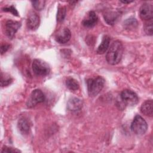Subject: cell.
I'll use <instances>...</instances> for the list:
<instances>
[{"mask_svg":"<svg viewBox=\"0 0 153 153\" xmlns=\"http://www.w3.org/2000/svg\"><path fill=\"white\" fill-rule=\"evenodd\" d=\"M123 54V46L121 42L118 40L112 42L106 53V61L111 65H115L121 61Z\"/></svg>","mask_w":153,"mask_h":153,"instance_id":"obj_1","label":"cell"},{"mask_svg":"<svg viewBox=\"0 0 153 153\" xmlns=\"http://www.w3.org/2000/svg\"><path fill=\"white\" fill-rule=\"evenodd\" d=\"M105 84V79L100 76L89 78L87 81L88 94L93 97L98 94L102 90Z\"/></svg>","mask_w":153,"mask_h":153,"instance_id":"obj_2","label":"cell"},{"mask_svg":"<svg viewBox=\"0 0 153 153\" xmlns=\"http://www.w3.org/2000/svg\"><path fill=\"white\" fill-rule=\"evenodd\" d=\"M148 128V124L146 121L139 115H136L131 124V129L132 131L136 134H144Z\"/></svg>","mask_w":153,"mask_h":153,"instance_id":"obj_3","label":"cell"},{"mask_svg":"<svg viewBox=\"0 0 153 153\" xmlns=\"http://www.w3.org/2000/svg\"><path fill=\"white\" fill-rule=\"evenodd\" d=\"M32 66L34 74L38 76H46L50 72L49 65L41 59H36L33 60Z\"/></svg>","mask_w":153,"mask_h":153,"instance_id":"obj_4","label":"cell"},{"mask_svg":"<svg viewBox=\"0 0 153 153\" xmlns=\"http://www.w3.org/2000/svg\"><path fill=\"white\" fill-rule=\"evenodd\" d=\"M122 103L127 106H133L137 103L139 98L137 94L130 90H124L120 94Z\"/></svg>","mask_w":153,"mask_h":153,"instance_id":"obj_5","label":"cell"},{"mask_svg":"<svg viewBox=\"0 0 153 153\" xmlns=\"http://www.w3.org/2000/svg\"><path fill=\"white\" fill-rule=\"evenodd\" d=\"M45 100V95L44 93L39 89H35L33 90L29 98L27 106L29 108L35 106L36 104L42 103Z\"/></svg>","mask_w":153,"mask_h":153,"instance_id":"obj_6","label":"cell"},{"mask_svg":"<svg viewBox=\"0 0 153 153\" xmlns=\"http://www.w3.org/2000/svg\"><path fill=\"white\" fill-rule=\"evenodd\" d=\"M140 18L145 21L152 20L153 18V7L149 3L143 4L139 9Z\"/></svg>","mask_w":153,"mask_h":153,"instance_id":"obj_7","label":"cell"},{"mask_svg":"<svg viewBox=\"0 0 153 153\" xmlns=\"http://www.w3.org/2000/svg\"><path fill=\"white\" fill-rule=\"evenodd\" d=\"M21 26V23L13 20H7L5 25V32L6 35L10 39H13L15 33Z\"/></svg>","mask_w":153,"mask_h":153,"instance_id":"obj_8","label":"cell"},{"mask_svg":"<svg viewBox=\"0 0 153 153\" xmlns=\"http://www.w3.org/2000/svg\"><path fill=\"white\" fill-rule=\"evenodd\" d=\"M39 16L35 12H30L28 14L26 25L27 27L30 30H36L39 26Z\"/></svg>","mask_w":153,"mask_h":153,"instance_id":"obj_9","label":"cell"},{"mask_svg":"<svg viewBox=\"0 0 153 153\" xmlns=\"http://www.w3.org/2000/svg\"><path fill=\"white\" fill-rule=\"evenodd\" d=\"M71 37V33L68 27L59 30L55 36V40L59 44H65L68 42Z\"/></svg>","mask_w":153,"mask_h":153,"instance_id":"obj_10","label":"cell"},{"mask_svg":"<svg viewBox=\"0 0 153 153\" xmlns=\"http://www.w3.org/2000/svg\"><path fill=\"white\" fill-rule=\"evenodd\" d=\"M97 20L98 18L96 14L94 11H91L88 13L86 18L82 20V24L84 27L90 28L94 27L96 25Z\"/></svg>","mask_w":153,"mask_h":153,"instance_id":"obj_11","label":"cell"},{"mask_svg":"<svg viewBox=\"0 0 153 153\" xmlns=\"http://www.w3.org/2000/svg\"><path fill=\"white\" fill-rule=\"evenodd\" d=\"M82 106V102L79 98L72 97H71L67 103V108L72 111H76L79 110Z\"/></svg>","mask_w":153,"mask_h":153,"instance_id":"obj_12","label":"cell"},{"mask_svg":"<svg viewBox=\"0 0 153 153\" xmlns=\"http://www.w3.org/2000/svg\"><path fill=\"white\" fill-rule=\"evenodd\" d=\"M18 128L22 134H28L30 129V124L29 121L25 117L20 118L18 121Z\"/></svg>","mask_w":153,"mask_h":153,"instance_id":"obj_13","label":"cell"},{"mask_svg":"<svg viewBox=\"0 0 153 153\" xmlns=\"http://www.w3.org/2000/svg\"><path fill=\"white\" fill-rule=\"evenodd\" d=\"M140 112L146 116L151 117L153 114V102L152 100L145 101L141 105Z\"/></svg>","mask_w":153,"mask_h":153,"instance_id":"obj_14","label":"cell"},{"mask_svg":"<svg viewBox=\"0 0 153 153\" xmlns=\"http://www.w3.org/2000/svg\"><path fill=\"white\" fill-rule=\"evenodd\" d=\"M110 37L108 35H105L103 37L102 42L97 49V53L99 54H104L108 49L110 44Z\"/></svg>","mask_w":153,"mask_h":153,"instance_id":"obj_15","label":"cell"},{"mask_svg":"<svg viewBox=\"0 0 153 153\" xmlns=\"http://www.w3.org/2000/svg\"><path fill=\"white\" fill-rule=\"evenodd\" d=\"M66 87L71 90L72 91H75L78 90L79 85V84L78 82V81L75 79L71 77H68L66 79Z\"/></svg>","mask_w":153,"mask_h":153,"instance_id":"obj_16","label":"cell"},{"mask_svg":"<svg viewBox=\"0 0 153 153\" xmlns=\"http://www.w3.org/2000/svg\"><path fill=\"white\" fill-rule=\"evenodd\" d=\"M118 16V14L117 13L109 11L108 13H106L104 15V18H105V20L108 24L113 25L115 23V20H117Z\"/></svg>","mask_w":153,"mask_h":153,"instance_id":"obj_17","label":"cell"},{"mask_svg":"<svg viewBox=\"0 0 153 153\" xmlns=\"http://www.w3.org/2000/svg\"><path fill=\"white\" fill-rule=\"evenodd\" d=\"M124 26L125 28L127 29H134L137 26V22L135 18L131 17L127 19L124 22Z\"/></svg>","mask_w":153,"mask_h":153,"instance_id":"obj_18","label":"cell"},{"mask_svg":"<svg viewBox=\"0 0 153 153\" xmlns=\"http://www.w3.org/2000/svg\"><path fill=\"white\" fill-rule=\"evenodd\" d=\"M66 13V7L64 6H59L57 13V21L62 22L64 20Z\"/></svg>","mask_w":153,"mask_h":153,"instance_id":"obj_19","label":"cell"},{"mask_svg":"<svg viewBox=\"0 0 153 153\" xmlns=\"http://www.w3.org/2000/svg\"><path fill=\"white\" fill-rule=\"evenodd\" d=\"M12 78L8 74H3L1 72V85L2 87H5L10 85L12 82Z\"/></svg>","mask_w":153,"mask_h":153,"instance_id":"obj_20","label":"cell"},{"mask_svg":"<svg viewBox=\"0 0 153 153\" xmlns=\"http://www.w3.org/2000/svg\"><path fill=\"white\" fill-rule=\"evenodd\" d=\"M31 3L35 10L38 11H41L44 8L45 1H31Z\"/></svg>","mask_w":153,"mask_h":153,"instance_id":"obj_21","label":"cell"},{"mask_svg":"<svg viewBox=\"0 0 153 153\" xmlns=\"http://www.w3.org/2000/svg\"><path fill=\"white\" fill-rule=\"evenodd\" d=\"M144 30L148 35H152L153 30H152V20L148 21V23H146L144 26Z\"/></svg>","mask_w":153,"mask_h":153,"instance_id":"obj_22","label":"cell"},{"mask_svg":"<svg viewBox=\"0 0 153 153\" xmlns=\"http://www.w3.org/2000/svg\"><path fill=\"white\" fill-rule=\"evenodd\" d=\"M2 11H5V12H10L11 13L13 14V15L16 16H19V13L17 11V10L16 9V8L11 5L10 7H4L2 8Z\"/></svg>","mask_w":153,"mask_h":153,"instance_id":"obj_23","label":"cell"},{"mask_svg":"<svg viewBox=\"0 0 153 153\" xmlns=\"http://www.w3.org/2000/svg\"><path fill=\"white\" fill-rule=\"evenodd\" d=\"M1 152L10 153V152H20V151L16 148H13L11 147H8V146H5L1 150Z\"/></svg>","mask_w":153,"mask_h":153,"instance_id":"obj_24","label":"cell"},{"mask_svg":"<svg viewBox=\"0 0 153 153\" xmlns=\"http://www.w3.org/2000/svg\"><path fill=\"white\" fill-rule=\"evenodd\" d=\"M10 45L8 44H3L1 47V54H3L4 53H5L10 48Z\"/></svg>","mask_w":153,"mask_h":153,"instance_id":"obj_25","label":"cell"},{"mask_svg":"<svg viewBox=\"0 0 153 153\" xmlns=\"http://www.w3.org/2000/svg\"><path fill=\"white\" fill-rule=\"evenodd\" d=\"M121 1V2H122L123 4H130L132 2H133L132 1Z\"/></svg>","mask_w":153,"mask_h":153,"instance_id":"obj_26","label":"cell"}]
</instances>
